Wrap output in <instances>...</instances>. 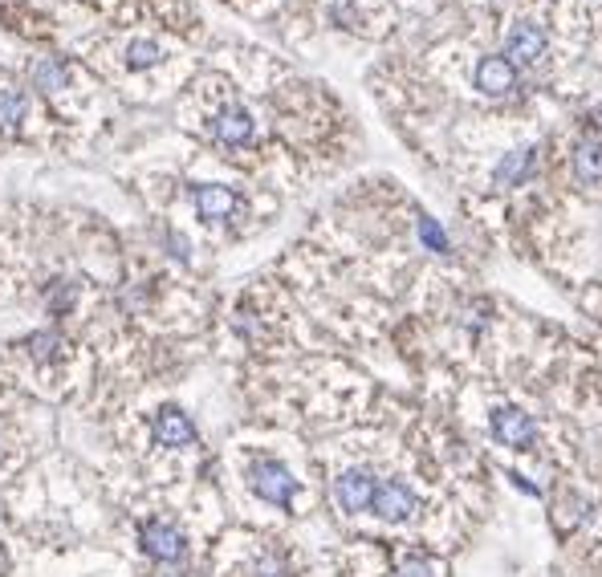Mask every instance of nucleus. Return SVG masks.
Wrapping results in <instances>:
<instances>
[{
  "label": "nucleus",
  "mask_w": 602,
  "mask_h": 577,
  "mask_svg": "<svg viewBox=\"0 0 602 577\" xmlns=\"http://www.w3.org/2000/svg\"><path fill=\"white\" fill-rule=\"evenodd\" d=\"M139 545H143L147 557H155V561H163V565H175V561L188 557L184 533H179L175 525H167V521H143V525H139Z\"/></svg>",
  "instance_id": "obj_3"
},
{
  "label": "nucleus",
  "mask_w": 602,
  "mask_h": 577,
  "mask_svg": "<svg viewBox=\"0 0 602 577\" xmlns=\"http://www.w3.org/2000/svg\"><path fill=\"white\" fill-rule=\"evenodd\" d=\"M29 354L41 358V362H49L57 354V334H33L29 338Z\"/></svg>",
  "instance_id": "obj_19"
},
{
  "label": "nucleus",
  "mask_w": 602,
  "mask_h": 577,
  "mask_svg": "<svg viewBox=\"0 0 602 577\" xmlns=\"http://www.w3.org/2000/svg\"><path fill=\"white\" fill-rule=\"evenodd\" d=\"M159 61H163V49H159L155 41L139 37V41L127 45V66H131V70H151V66H159Z\"/></svg>",
  "instance_id": "obj_14"
},
{
  "label": "nucleus",
  "mask_w": 602,
  "mask_h": 577,
  "mask_svg": "<svg viewBox=\"0 0 602 577\" xmlns=\"http://www.w3.org/2000/svg\"><path fill=\"white\" fill-rule=\"evenodd\" d=\"M212 135L224 143V147H245L253 139V114L245 106H224L212 122Z\"/></svg>",
  "instance_id": "obj_8"
},
{
  "label": "nucleus",
  "mask_w": 602,
  "mask_h": 577,
  "mask_svg": "<svg viewBox=\"0 0 602 577\" xmlns=\"http://www.w3.org/2000/svg\"><path fill=\"white\" fill-rule=\"evenodd\" d=\"M399 577H436V565L432 561H407L399 569Z\"/></svg>",
  "instance_id": "obj_20"
},
{
  "label": "nucleus",
  "mask_w": 602,
  "mask_h": 577,
  "mask_svg": "<svg viewBox=\"0 0 602 577\" xmlns=\"http://www.w3.org/2000/svg\"><path fill=\"white\" fill-rule=\"evenodd\" d=\"M505 57L513 66H537V61L546 57V29L533 21H517L505 37Z\"/></svg>",
  "instance_id": "obj_7"
},
{
  "label": "nucleus",
  "mask_w": 602,
  "mask_h": 577,
  "mask_svg": "<svg viewBox=\"0 0 602 577\" xmlns=\"http://www.w3.org/2000/svg\"><path fill=\"white\" fill-rule=\"evenodd\" d=\"M570 167H574V179H578V183H598V179H602V135H582V139L574 143Z\"/></svg>",
  "instance_id": "obj_10"
},
{
  "label": "nucleus",
  "mask_w": 602,
  "mask_h": 577,
  "mask_svg": "<svg viewBox=\"0 0 602 577\" xmlns=\"http://www.w3.org/2000/svg\"><path fill=\"white\" fill-rule=\"evenodd\" d=\"M74 297H78V285H74V281H70V285L57 281L53 293H49V309H53V313H66V309L74 305Z\"/></svg>",
  "instance_id": "obj_17"
},
{
  "label": "nucleus",
  "mask_w": 602,
  "mask_h": 577,
  "mask_svg": "<svg viewBox=\"0 0 602 577\" xmlns=\"http://www.w3.org/2000/svg\"><path fill=\"white\" fill-rule=\"evenodd\" d=\"M21 118H25V94L0 90V131H13Z\"/></svg>",
  "instance_id": "obj_15"
},
{
  "label": "nucleus",
  "mask_w": 602,
  "mask_h": 577,
  "mask_svg": "<svg viewBox=\"0 0 602 577\" xmlns=\"http://www.w3.org/2000/svg\"><path fill=\"white\" fill-rule=\"evenodd\" d=\"M249 488L273 508H289L297 496V480L281 460H253L249 464Z\"/></svg>",
  "instance_id": "obj_1"
},
{
  "label": "nucleus",
  "mask_w": 602,
  "mask_h": 577,
  "mask_svg": "<svg viewBox=\"0 0 602 577\" xmlns=\"http://www.w3.org/2000/svg\"><path fill=\"white\" fill-rule=\"evenodd\" d=\"M151 431H155V443H163V447H188V443H196V427H192V419L179 407H163L155 415Z\"/></svg>",
  "instance_id": "obj_9"
},
{
  "label": "nucleus",
  "mask_w": 602,
  "mask_h": 577,
  "mask_svg": "<svg viewBox=\"0 0 602 577\" xmlns=\"http://www.w3.org/2000/svg\"><path fill=\"white\" fill-rule=\"evenodd\" d=\"M192 200H196V212L204 220H228L236 212V191L220 187V183H204L192 191Z\"/></svg>",
  "instance_id": "obj_11"
},
{
  "label": "nucleus",
  "mask_w": 602,
  "mask_h": 577,
  "mask_svg": "<svg viewBox=\"0 0 602 577\" xmlns=\"http://www.w3.org/2000/svg\"><path fill=\"white\" fill-rule=\"evenodd\" d=\"M371 512L387 525H403L419 512V496L403 484V480H379L375 488V500H371Z\"/></svg>",
  "instance_id": "obj_2"
},
{
  "label": "nucleus",
  "mask_w": 602,
  "mask_h": 577,
  "mask_svg": "<svg viewBox=\"0 0 602 577\" xmlns=\"http://www.w3.org/2000/svg\"><path fill=\"white\" fill-rule=\"evenodd\" d=\"M489 427H493V439H497V443L517 447V452L533 447V439H537V423H533V415L521 411V407H497L493 419H489Z\"/></svg>",
  "instance_id": "obj_5"
},
{
  "label": "nucleus",
  "mask_w": 602,
  "mask_h": 577,
  "mask_svg": "<svg viewBox=\"0 0 602 577\" xmlns=\"http://www.w3.org/2000/svg\"><path fill=\"white\" fill-rule=\"evenodd\" d=\"M66 82H70V70L62 66V61L45 57V61H37V66H33V86L37 90H62Z\"/></svg>",
  "instance_id": "obj_13"
},
{
  "label": "nucleus",
  "mask_w": 602,
  "mask_h": 577,
  "mask_svg": "<svg viewBox=\"0 0 602 577\" xmlns=\"http://www.w3.org/2000/svg\"><path fill=\"white\" fill-rule=\"evenodd\" d=\"M590 122H594V135H602V102L590 110Z\"/></svg>",
  "instance_id": "obj_21"
},
{
  "label": "nucleus",
  "mask_w": 602,
  "mask_h": 577,
  "mask_svg": "<svg viewBox=\"0 0 602 577\" xmlns=\"http://www.w3.org/2000/svg\"><path fill=\"white\" fill-rule=\"evenodd\" d=\"M533 163H537V147L505 151V159L493 167V183H497V187H517V183H525V179H529Z\"/></svg>",
  "instance_id": "obj_12"
},
{
  "label": "nucleus",
  "mask_w": 602,
  "mask_h": 577,
  "mask_svg": "<svg viewBox=\"0 0 602 577\" xmlns=\"http://www.w3.org/2000/svg\"><path fill=\"white\" fill-rule=\"evenodd\" d=\"M375 488H379V480H375L371 468H346L334 480V500H338L342 512H367L371 500H375Z\"/></svg>",
  "instance_id": "obj_4"
},
{
  "label": "nucleus",
  "mask_w": 602,
  "mask_h": 577,
  "mask_svg": "<svg viewBox=\"0 0 602 577\" xmlns=\"http://www.w3.org/2000/svg\"><path fill=\"white\" fill-rule=\"evenodd\" d=\"M253 577H289V561L281 553H265L257 565H253Z\"/></svg>",
  "instance_id": "obj_16"
},
{
  "label": "nucleus",
  "mask_w": 602,
  "mask_h": 577,
  "mask_svg": "<svg viewBox=\"0 0 602 577\" xmlns=\"http://www.w3.org/2000/svg\"><path fill=\"white\" fill-rule=\"evenodd\" d=\"M419 236L428 240V248H432V252H448V236H444V228H440L436 220H428V216L419 220Z\"/></svg>",
  "instance_id": "obj_18"
},
{
  "label": "nucleus",
  "mask_w": 602,
  "mask_h": 577,
  "mask_svg": "<svg viewBox=\"0 0 602 577\" xmlns=\"http://www.w3.org/2000/svg\"><path fill=\"white\" fill-rule=\"evenodd\" d=\"M472 82H476V90H480V94H489V98H505V94H513V90H517V66H513L509 57H501V53H489V57H480V61H476Z\"/></svg>",
  "instance_id": "obj_6"
}]
</instances>
